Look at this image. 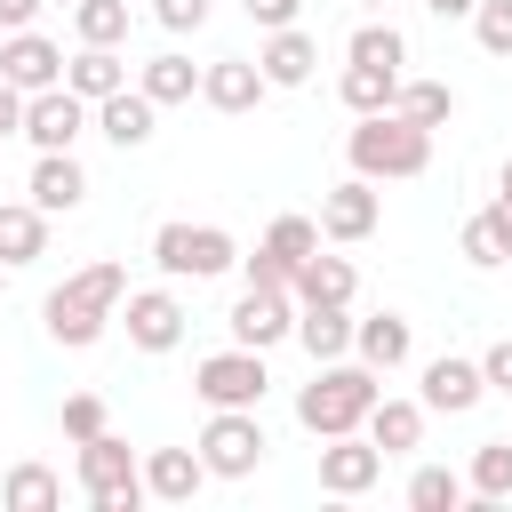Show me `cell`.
I'll return each mask as SVG.
<instances>
[{
	"instance_id": "6da1fadb",
	"label": "cell",
	"mask_w": 512,
	"mask_h": 512,
	"mask_svg": "<svg viewBox=\"0 0 512 512\" xmlns=\"http://www.w3.org/2000/svg\"><path fill=\"white\" fill-rule=\"evenodd\" d=\"M120 296H128V264H112V256H96V264H80L64 288H48V304H40V328L64 344V352H88L104 328H112V312H120Z\"/></svg>"
},
{
	"instance_id": "7a4b0ae2",
	"label": "cell",
	"mask_w": 512,
	"mask_h": 512,
	"mask_svg": "<svg viewBox=\"0 0 512 512\" xmlns=\"http://www.w3.org/2000/svg\"><path fill=\"white\" fill-rule=\"evenodd\" d=\"M376 392H384V376L368 368V360H312V384L296 392V424L312 432V440H336V432H360V416L376 408Z\"/></svg>"
},
{
	"instance_id": "3957f363",
	"label": "cell",
	"mask_w": 512,
	"mask_h": 512,
	"mask_svg": "<svg viewBox=\"0 0 512 512\" xmlns=\"http://www.w3.org/2000/svg\"><path fill=\"white\" fill-rule=\"evenodd\" d=\"M344 160H352V176H368V184L424 176V168H432V128H416V120H400V112H360V128L344 136Z\"/></svg>"
},
{
	"instance_id": "277c9868",
	"label": "cell",
	"mask_w": 512,
	"mask_h": 512,
	"mask_svg": "<svg viewBox=\"0 0 512 512\" xmlns=\"http://www.w3.org/2000/svg\"><path fill=\"white\" fill-rule=\"evenodd\" d=\"M152 264L168 272V280H224L232 264H240V240L224 232V224H160L152 232Z\"/></svg>"
},
{
	"instance_id": "5b68a950",
	"label": "cell",
	"mask_w": 512,
	"mask_h": 512,
	"mask_svg": "<svg viewBox=\"0 0 512 512\" xmlns=\"http://www.w3.org/2000/svg\"><path fill=\"white\" fill-rule=\"evenodd\" d=\"M80 496H88L96 512H136V504H144V456H128L120 432L80 440Z\"/></svg>"
},
{
	"instance_id": "8992f818",
	"label": "cell",
	"mask_w": 512,
	"mask_h": 512,
	"mask_svg": "<svg viewBox=\"0 0 512 512\" xmlns=\"http://www.w3.org/2000/svg\"><path fill=\"white\" fill-rule=\"evenodd\" d=\"M264 424H256V408H208V424H200V464H208V480H248L256 464H264Z\"/></svg>"
},
{
	"instance_id": "52a82bcc",
	"label": "cell",
	"mask_w": 512,
	"mask_h": 512,
	"mask_svg": "<svg viewBox=\"0 0 512 512\" xmlns=\"http://www.w3.org/2000/svg\"><path fill=\"white\" fill-rule=\"evenodd\" d=\"M192 392H200L208 408H264V392H272V368H264V352L232 344V352H208V360L192 368Z\"/></svg>"
},
{
	"instance_id": "ba28073f",
	"label": "cell",
	"mask_w": 512,
	"mask_h": 512,
	"mask_svg": "<svg viewBox=\"0 0 512 512\" xmlns=\"http://www.w3.org/2000/svg\"><path fill=\"white\" fill-rule=\"evenodd\" d=\"M112 320L128 328L136 352H176V344H184V296H176V288H128Z\"/></svg>"
},
{
	"instance_id": "9c48e42d",
	"label": "cell",
	"mask_w": 512,
	"mask_h": 512,
	"mask_svg": "<svg viewBox=\"0 0 512 512\" xmlns=\"http://www.w3.org/2000/svg\"><path fill=\"white\" fill-rule=\"evenodd\" d=\"M24 136H32V152H72V144L88 136V104L56 80V88L24 96Z\"/></svg>"
},
{
	"instance_id": "30bf717a",
	"label": "cell",
	"mask_w": 512,
	"mask_h": 512,
	"mask_svg": "<svg viewBox=\"0 0 512 512\" xmlns=\"http://www.w3.org/2000/svg\"><path fill=\"white\" fill-rule=\"evenodd\" d=\"M376 224H384V200H376V184H368V176H344V184H328V192H320V240L352 248V240H368Z\"/></svg>"
},
{
	"instance_id": "8fae6325",
	"label": "cell",
	"mask_w": 512,
	"mask_h": 512,
	"mask_svg": "<svg viewBox=\"0 0 512 512\" xmlns=\"http://www.w3.org/2000/svg\"><path fill=\"white\" fill-rule=\"evenodd\" d=\"M224 328H232V344L272 352V344L296 328V296H288V288H240V304L224 312Z\"/></svg>"
},
{
	"instance_id": "7c38bea8",
	"label": "cell",
	"mask_w": 512,
	"mask_h": 512,
	"mask_svg": "<svg viewBox=\"0 0 512 512\" xmlns=\"http://www.w3.org/2000/svg\"><path fill=\"white\" fill-rule=\"evenodd\" d=\"M376 480H384V448H376L368 432L320 440V488H328V496H368Z\"/></svg>"
},
{
	"instance_id": "4fadbf2b",
	"label": "cell",
	"mask_w": 512,
	"mask_h": 512,
	"mask_svg": "<svg viewBox=\"0 0 512 512\" xmlns=\"http://www.w3.org/2000/svg\"><path fill=\"white\" fill-rule=\"evenodd\" d=\"M0 80L8 88H24V96H40V88H56L64 80V48L48 40V32H0Z\"/></svg>"
},
{
	"instance_id": "5bb4252c",
	"label": "cell",
	"mask_w": 512,
	"mask_h": 512,
	"mask_svg": "<svg viewBox=\"0 0 512 512\" xmlns=\"http://www.w3.org/2000/svg\"><path fill=\"white\" fill-rule=\"evenodd\" d=\"M88 128H96L104 144H120V152H144V144L160 136V104H152L144 88H112L104 104H88Z\"/></svg>"
},
{
	"instance_id": "9a60e30c",
	"label": "cell",
	"mask_w": 512,
	"mask_h": 512,
	"mask_svg": "<svg viewBox=\"0 0 512 512\" xmlns=\"http://www.w3.org/2000/svg\"><path fill=\"white\" fill-rule=\"evenodd\" d=\"M424 416H472L480 400H488V384H480V360H464V352H440V360H424Z\"/></svg>"
},
{
	"instance_id": "2e32d148",
	"label": "cell",
	"mask_w": 512,
	"mask_h": 512,
	"mask_svg": "<svg viewBox=\"0 0 512 512\" xmlns=\"http://www.w3.org/2000/svg\"><path fill=\"white\" fill-rule=\"evenodd\" d=\"M272 96V80L256 72V56H216V64H200V104H216V112H256Z\"/></svg>"
},
{
	"instance_id": "e0dca14e",
	"label": "cell",
	"mask_w": 512,
	"mask_h": 512,
	"mask_svg": "<svg viewBox=\"0 0 512 512\" xmlns=\"http://www.w3.org/2000/svg\"><path fill=\"white\" fill-rule=\"evenodd\" d=\"M312 64H320V40H312L304 24H280V32H264V48H256V72H264L272 88H304Z\"/></svg>"
},
{
	"instance_id": "ac0fdd59",
	"label": "cell",
	"mask_w": 512,
	"mask_h": 512,
	"mask_svg": "<svg viewBox=\"0 0 512 512\" xmlns=\"http://www.w3.org/2000/svg\"><path fill=\"white\" fill-rule=\"evenodd\" d=\"M408 352H416V328H408L400 312H368V320H352V360H368L376 376L408 368Z\"/></svg>"
},
{
	"instance_id": "d6986e66",
	"label": "cell",
	"mask_w": 512,
	"mask_h": 512,
	"mask_svg": "<svg viewBox=\"0 0 512 512\" xmlns=\"http://www.w3.org/2000/svg\"><path fill=\"white\" fill-rule=\"evenodd\" d=\"M80 200H88V168L72 152H40L32 160V208L40 216H72Z\"/></svg>"
},
{
	"instance_id": "ffe728a7",
	"label": "cell",
	"mask_w": 512,
	"mask_h": 512,
	"mask_svg": "<svg viewBox=\"0 0 512 512\" xmlns=\"http://www.w3.org/2000/svg\"><path fill=\"white\" fill-rule=\"evenodd\" d=\"M200 480H208L200 448H152V456H144V496H152V504H192Z\"/></svg>"
},
{
	"instance_id": "44dd1931",
	"label": "cell",
	"mask_w": 512,
	"mask_h": 512,
	"mask_svg": "<svg viewBox=\"0 0 512 512\" xmlns=\"http://www.w3.org/2000/svg\"><path fill=\"white\" fill-rule=\"evenodd\" d=\"M360 432H368L384 456H408V448H424V400H392V392H376V408L360 416Z\"/></svg>"
},
{
	"instance_id": "7402d4cb",
	"label": "cell",
	"mask_w": 512,
	"mask_h": 512,
	"mask_svg": "<svg viewBox=\"0 0 512 512\" xmlns=\"http://www.w3.org/2000/svg\"><path fill=\"white\" fill-rule=\"evenodd\" d=\"M352 288H360V272H352V256H304L296 264V280H288V296L296 304H352Z\"/></svg>"
},
{
	"instance_id": "603a6c76",
	"label": "cell",
	"mask_w": 512,
	"mask_h": 512,
	"mask_svg": "<svg viewBox=\"0 0 512 512\" xmlns=\"http://www.w3.org/2000/svg\"><path fill=\"white\" fill-rule=\"evenodd\" d=\"M312 360H344L352 352V312L344 304H296V328H288Z\"/></svg>"
},
{
	"instance_id": "cb8c5ba5",
	"label": "cell",
	"mask_w": 512,
	"mask_h": 512,
	"mask_svg": "<svg viewBox=\"0 0 512 512\" xmlns=\"http://www.w3.org/2000/svg\"><path fill=\"white\" fill-rule=\"evenodd\" d=\"M48 256V216L32 200H0V264H40Z\"/></svg>"
},
{
	"instance_id": "d4e9b609",
	"label": "cell",
	"mask_w": 512,
	"mask_h": 512,
	"mask_svg": "<svg viewBox=\"0 0 512 512\" xmlns=\"http://www.w3.org/2000/svg\"><path fill=\"white\" fill-rule=\"evenodd\" d=\"M64 88H72L80 104H104L112 88H128V64H120V48H80V56H64Z\"/></svg>"
},
{
	"instance_id": "484cf974",
	"label": "cell",
	"mask_w": 512,
	"mask_h": 512,
	"mask_svg": "<svg viewBox=\"0 0 512 512\" xmlns=\"http://www.w3.org/2000/svg\"><path fill=\"white\" fill-rule=\"evenodd\" d=\"M136 88H144L160 112H168V104H192V96H200V64H192L184 48H160V56L136 72Z\"/></svg>"
},
{
	"instance_id": "4316f807",
	"label": "cell",
	"mask_w": 512,
	"mask_h": 512,
	"mask_svg": "<svg viewBox=\"0 0 512 512\" xmlns=\"http://www.w3.org/2000/svg\"><path fill=\"white\" fill-rule=\"evenodd\" d=\"M392 112H400V120H416V128H440V120H456V88H448V80H408V72H400Z\"/></svg>"
},
{
	"instance_id": "83f0119b",
	"label": "cell",
	"mask_w": 512,
	"mask_h": 512,
	"mask_svg": "<svg viewBox=\"0 0 512 512\" xmlns=\"http://www.w3.org/2000/svg\"><path fill=\"white\" fill-rule=\"evenodd\" d=\"M464 496H480V504H504V496H512V440H480V448H472Z\"/></svg>"
},
{
	"instance_id": "f1b7e54d",
	"label": "cell",
	"mask_w": 512,
	"mask_h": 512,
	"mask_svg": "<svg viewBox=\"0 0 512 512\" xmlns=\"http://www.w3.org/2000/svg\"><path fill=\"white\" fill-rule=\"evenodd\" d=\"M392 88H400V72H384V64H344V80H336V96H344L352 120L360 112H392Z\"/></svg>"
},
{
	"instance_id": "f546056e",
	"label": "cell",
	"mask_w": 512,
	"mask_h": 512,
	"mask_svg": "<svg viewBox=\"0 0 512 512\" xmlns=\"http://www.w3.org/2000/svg\"><path fill=\"white\" fill-rule=\"evenodd\" d=\"M0 504H8V512H56V504H64V480H56L48 464H16V472L0 480Z\"/></svg>"
},
{
	"instance_id": "4dcf8cb0",
	"label": "cell",
	"mask_w": 512,
	"mask_h": 512,
	"mask_svg": "<svg viewBox=\"0 0 512 512\" xmlns=\"http://www.w3.org/2000/svg\"><path fill=\"white\" fill-rule=\"evenodd\" d=\"M72 32H80V48H120L128 40V0H72Z\"/></svg>"
},
{
	"instance_id": "1f68e13d",
	"label": "cell",
	"mask_w": 512,
	"mask_h": 512,
	"mask_svg": "<svg viewBox=\"0 0 512 512\" xmlns=\"http://www.w3.org/2000/svg\"><path fill=\"white\" fill-rule=\"evenodd\" d=\"M344 56H352V64H384V72H400V64H408V40H400V24H360V32L344 40Z\"/></svg>"
},
{
	"instance_id": "d6a6232c",
	"label": "cell",
	"mask_w": 512,
	"mask_h": 512,
	"mask_svg": "<svg viewBox=\"0 0 512 512\" xmlns=\"http://www.w3.org/2000/svg\"><path fill=\"white\" fill-rule=\"evenodd\" d=\"M408 504H416V512H456V504H464V472H448V464H416Z\"/></svg>"
},
{
	"instance_id": "836d02e7",
	"label": "cell",
	"mask_w": 512,
	"mask_h": 512,
	"mask_svg": "<svg viewBox=\"0 0 512 512\" xmlns=\"http://www.w3.org/2000/svg\"><path fill=\"white\" fill-rule=\"evenodd\" d=\"M264 248H272V256H288V264H304V256L320 248V216H272Z\"/></svg>"
},
{
	"instance_id": "e575fe53",
	"label": "cell",
	"mask_w": 512,
	"mask_h": 512,
	"mask_svg": "<svg viewBox=\"0 0 512 512\" xmlns=\"http://www.w3.org/2000/svg\"><path fill=\"white\" fill-rule=\"evenodd\" d=\"M456 248H464V264H480V272H496V264H504V240H496L488 208H480V216H472V224L456 232Z\"/></svg>"
},
{
	"instance_id": "d590c367",
	"label": "cell",
	"mask_w": 512,
	"mask_h": 512,
	"mask_svg": "<svg viewBox=\"0 0 512 512\" xmlns=\"http://www.w3.org/2000/svg\"><path fill=\"white\" fill-rule=\"evenodd\" d=\"M96 432H112L104 400H96V392H72V400H64V440L80 448V440H96Z\"/></svg>"
},
{
	"instance_id": "8d00e7d4",
	"label": "cell",
	"mask_w": 512,
	"mask_h": 512,
	"mask_svg": "<svg viewBox=\"0 0 512 512\" xmlns=\"http://www.w3.org/2000/svg\"><path fill=\"white\" fill-rule=\"evenodd\" d=\"M472 32H480L488 56H512V0H480L472 8Z\"/></svg>"
},
{
	"instance_id": "74e56055",
	"label": "cell",
	"mask_w": 512,
	"mask_h": 512,
	"mask_svg": "<svg viewBox=\"0 0 512 512\" xmlns=\"http://www.w3.org/2000/svg\"><path fill=\"white\" fill-rule=\"evenodd\" d=\"M240 272H248V288H288V280H296V264L272 256L264 240H256V256H240Z\"/></svg>"
},
{
	"instance_id": "f35d334b",
	"label": "cell",
	"mask_w": 512,
	"mask_h": 512,
	"mask_svg": "<svg viewBox=\"0 0 512 512\" xmlns=\"http://www.w3.org/2000/svg\"><path fill=\"white\" fill-rule=\"evenodd\" d=\"M480 384H488V392H504V400H512V336H496V344H488V352H480Z\"/></svg>"
},
{
	"instance_id": "ab89813d",
	"label": "cell",
	"mask_w": 512,
	"mask_h": 512,
	"mask_svg": "<svg viewBox=\"0 0 512 512\" xmlns=\"http://www.w3.org/2000/svg\"><path fill=\"white\" fill-rule=\"evenodd\" d=\"M152 16H160L168 32H200V24H208V0H152Z\"/></svg>"
},
{
	"instance_id": "60d3db41",
	"label": "cell",
	"mask_w": 512,
	"mask_h": 512,
	"mask_svg": "<svg viewBox=\"0 0 512 512\" xmlns=\"http://www.w3.org/2000/svg\"><path fill=\"white\" fill-rule=\"evenodd\" d=\"M240 8H248V24H256V32H280V24H296V16H304V0H240Z\"/></svg>"
},
{
	"instance_id": "b9f144b4",
	"label": "cell",
	"mask_w": 512,
	"mask_h": 512,
	"mask_svg": "<svg viewBox=\"0 0 512 512\" xmlns=\"http://www.w3.org/2000/svg\"><path fill=\"white\" fill-rule=\"evenodd\" d=\"M0 136H24V88L0 80Z\"/></svg>"
},
{
	"instance_id": "7bdbcfd3",
	"label": "cell",
	"mask_w": 512,
	"mask_h": 512,
	"mask_svg": "<svg viewBox=\"0 0 512 512\" xmlns=\"http://www.w3.org/2000/svg\"><path fill=\"white\" fill-rule=\"evenodd\" d=\"M40 8H48V0H0V32H24V24H40Z\"/></svg>"
},
{
	"instance_id": "ee69618b",
	"label": "cell",
	"mask_w": 512,
	"mask_h": 512,
	"mask_svg": "<svg viewBox=\"0 0 512 512\" xmlns=\"http://www.w3.org/2000/svg\"><path fill=\"white\" fill-rule=\"evenodd\" d=\"M488 224H496V240H504V256H512V200H496V208H488Z\"/></svg>"
},
{
	"instance_id": "f6af8a7d",
	"label": "cell",
	"mask_w": 512,
	"mask_h": 512,
	"mask_svg": "<svg viewBox=\"0 0 512 512\" xmlns=\"http://www.w3.org/2000/svg\"><path fill=\"white\" fill-rule=\"evenodd\" d=\"M424 8H432V16H472L480 0H424Z\"/></svg>"
},
{
	"instance_id": "bcb514c9",
	"label": "cell",
	"mask_w": 512,
	"mask_h": 512,
	"mask_svg": "<svg viewBox=\"0 0 512 512\" xmlns=\"http://www.w3.org/2000/svg\"><path fill=\"white\" fill-rule=\"evenodd\" d=\"M496 200H512V160H504V176H496Z\"/></svg>"
},
{
	"instance_id": "7dc6e473",
	"label": "cell",
	"mask_w": 512,
	"mask_h": 512,
	"mask_svg": "<svg viewBox=\"0 0 512 512\" xmlns=\"http://www.w3.org/2000/svg\"><path fill=\"white\" fill-rule=\"evenodd\" d=\"M0 296H8V264H0Z\"/></svg>"
},
{
	"instance_id": "c3c4849f",
	"label": "cell",
	"mask_w": 512,
	"mask_h": 512,
	"mask_svg": "<svg viewBox=\"0 0 512 512\" xmlns=\"http://www.w3.org/2000/svg\"><path fill=\"white\" fill-rule=\"evenodd\" d=\"M368 8H384V0H368Z\"/></svg>"
}]
</instances>
